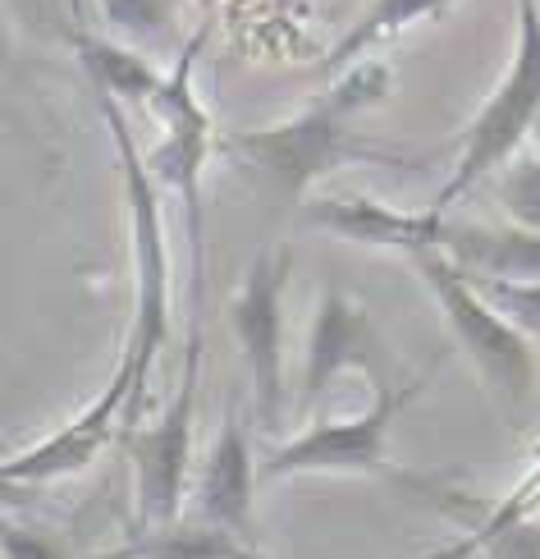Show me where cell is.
<instances>
[{
    "instance_id": "12",
    "label": "cell",
    "mask_w": 540,
    "mask_h": 559,
    "mask_svg": "<svg viewBox=\"0 0 540 559\" xmlns=\"http://www.w3.org/2000/svg\"><path fill=\"white\" fill-rule=\"evenodd\" d=\"M435 248L454 258L472 275H508V280H540V235L527 225H477L454 221L444 212Z\"/></svg>"
},
{
    "instance_id": "3",
    "label": "cell",
    "mask_w": 540,
    "mask_h": 559,
    "mask_svg": "<svg viewBox=\"0 0 540 559\" xmlns=\"http://www.w3.org/2000/svg\"><path fill=\"white\" fill-rule=\"evenodd\" d=\"M404 262L417 271L421 285H427L444 325L454 331V344L472 358L477 377L504 404V413L508 417L527 413L531 394H536V348H531L536 340L523 335L518 325L477 289V280L454 258H444L440 248H417Z\"/></svg>"
},
{
    "instance_id": "5",
    "label": "cell",
    "mask_w": 540,
    "mask_h": 559,
    "mask_svg": "<svg viewBox=\"0 0 540 559\" xmlns=\"http://www.w3.org/2000/svg\"><path fill=\"white\" fill-rule=\"evenodd\" d=\"M435 362L440 358H431L417 371H404L398 381L375 385L371 404L362 413L316 423L308 431H298L293 440H285V445H275L262 459V481H285V477H308V473H321V477H385L389 473L394 477L389 431L421 400V390L431 385Z\"/></svg>"
},
{
    "instance_id": "17",
    "label": "cell",
    "mask_w": 540,
    "mask_h": 559,
    "mask_svg": "<svg viewBox=\"0 0 540 559\" xmlns=\"http://www.w3.org/2000/svg\"><path fill=\"white\" fill-rule=\"evenodd\" d=\"M115 37L124 41H170L179 33V0H97Z\"/></svg>"
},
{
    "instance_id": "16",
    "label": "cell",
    "mask_w": 540,
    "mask_h": 559,
    "mask_svg": "<svg viewBox=\"0 0 540 559\" xmlns=\"http://www.w3.org/2000/svg\"><path fill=\"white\" fill-rule=\"evenodd\" d=\"M490 193H495V206L513 225H527L540 235V129L518 156L490 175Z\"/></svg>"
},
{
    "instance_id": "15",
    "label": "cell",
    "mask_w": 540,
    "mask_h": 559,
    "mask_svg": "<svg viewBox=\"0 0 540 559\" xmlns=\"http://www.w3.org/2000/svg\"><path fill=\"white\" fill-rule=\"evenodd\" d=\"M248 542L229 537V532L188 523V527H160V532H143L129 550L110 555V559H239Z\"/></svg>"
},
{
    "instance_id": "19",
    "label": "cell",
    "mask_w": 540,
    "mask_h": 559,
    "mask_svg": "<svg viewBox=\"0 0 540 559\" xmlns=\"http://www.w3.org/2000/svg\"><path fill=\"white\" fill-rule=\"evenodd\" d=\"M5 559H74V550L64 546V537H56L46 527L5 523Z\"/></svg>"
},
{
    "instance_id": "11",
    "label": "cell",
    "mask_w": 540,
    "mask_h": 559,
    "mask_svg": "<svg viewBox=\"0 0 540 559\" xmlns=\"http://www.w3.org/2000/svg\"><path fill=\"white\" fill-rule=\"evenodd\" d=\"M256 481L262 463L252 454V440L239 413H229L216 445H211L197 486H193V523L229 532L239 542H252V514H256Z\"/></svg>"
},
{
    "instance_id": "13",
    "label": "cell",
    "mask_w": 540,
    "mask_h": 559,
    "mask_svg": "<svg viewBox=\"0 0 540 559\" xmlns=\"http://www.w3.org/2000/svg\"><path fill=\"white\" fill-rule=\"evenodd\" d=\"M69 46L79 56L83 79L92 83V92H106V97L124 102V106H152L166 87L170 69H156L133 41L124 37H101L87 28H69Z\"/></svg>"
},
{
    "instance_id": "8",
    "label": "cell",
    "mask_w": 540,
    "mask_h": 559,
    "mask_svg": "<svg viewBox=\"0 0 540 559\" xmlns=\"http://www.w3.org/2000/svg\"><path fill=\"white\" fill-rule=\"evenodd\" d=\"M147 385H152V377L120 348L115 377L106 381V390L97 400H92L79 417H69L60 431H51L46 440H37V445L5 459V473H0L5 486H46V481H64V477L87 473L115 440L129 436L137 423H143Z\"/></svg>"
},
{
    "instance_id": "10",
    "label": "cell",
    "mask_w": 540,
    "mask_h": 559,
    "mask_svg": "<svg viewBox=\"0 0 540 559\" xmlns=\"http://www.w3.org/2000/svg\"><path fill=\"white\" fill-rule=\"evenodd\" d=\"M348 371H362L371 377V385H385L398 381V358L394 348L385 344L381 325L375 317L362 308L353 294L344 289H325L316 302V317H312V335H308V358H302V394H298V408L308 413L316 408L331 385Z\"/></svg>"
},
{
    "instance_id": "18",
    "label": "cell",
    "mask_w": 540,
    "mask_h": 559,
    "mask_svg": "<svg viewBox=\"0 0 540 559\" xmlns=\"http://www.w3.org/2000/svg\"><path fill=\"white\" fill-rule=\"evenodd\" d=\"M472 280L523 335L540 340V280H508V275H472Z\"/></svg>"
},
{
    "instance_id": "1",
    "label": "cell",
    "mask_w": 540,
    "mask_h": 559,
    "mask_svg": "<svg viewBox=\"0 0 540 559\" xmlns=\"http://www.w3.org/2000/svg\"><path fill=\"white\" fill-rule=\"evenodd\" d=\"M389 97V69L381 60H362L344 69L335 87L316 97L308 110L289 115L266 129H243L229 138V152L248 170L262 175L279 198H308L312 183L335 175L344 166H408L398 152L353 133L362 110L381 106Z\"/></svg>"
},
{
    "instance_id": "20",
    "label": "cell",
    "mask_w": 540,
    "mask_h": 559,
    "mask_svg": "<svg viewBox=\"0 0 540 559\" xmlns=\"http://www.w3.org/2000/svg\"><path fill=\"white\" fill-rule=\"evenodd\" d=\"M239 559H275V555H266V550H256V546H252V542H248V546H243V550H239Z\"/></svg>"
},
{
    "instance_id": "9",
    "label": "cell",
    "mask_w": 540,
    "mask_h": 559,
    "mask_svg": "<svg viewBox=\"0 0 540 559\" xmlns=\"http://www.w3.org/2000/svg\"><path fill=\"white\" fill-rule=\"evenodd\" d=\"M197 371H202V331L188 340L183 377L175 400L160 408L152 423H137L124 445L133 463V509L137 527L160 532L179 523V509L188 496V473H193V417H197Z\"/></svg>"
},
{
    "instance_id": "4",
    "label": "cell",
    "mask_w": 540,
    "mask_h": 559,
    "mask_svg": "<svg viewBox=\"0 0 540 559\" xmlns=\"http://www.w3.org/2000/svg\"><path fill=\"white\" fill-rule=\"evenodd\" d=\"M513 33L518 37H513V60L504 79L477 110V120L463 129L458 160L431 202L440 212H449L458 198H467L504 160L518 156L540 129V0H513Z\"/></svg>"
},
{
    "instance_id": "14",
    "label": "cell",
    "mask_w": 540,
    "mask_h": 559,
    "mask_svg": "<svg viewBox=\"0 0 540 559\" xmlns=\"http://www.w3.org/2000/svg\"><path fill=\"white\" fill-rule=\"evenodd\" d=\"M454 5H463V0H367L362 14L348 23L344 37L331 46V51H325L321 74L339 79L344 69H353V64L371 60L375 46L398 41L408 28H417V23H427V19L449 14Z\"/></svg>"
},
{
    "instance_id": "2",
    "label": "cell",
    "mask_w": 540,
    "mask_h": 559,
    "mask_svg": "<svg viewBox=\"0 0 540 559\" xmlns=\"http://www.w3.org/2000/svg\"><path fill=\"white\" fill-rule=\"evenodd\" d=\"M101 124L120 156L124 202H129V248H133V321L124 354L152 377L160 348L170 340V243H166V212H160V179L147 166V152L137 147V133L124 115V102L97 92Z\"/></svg>"
},
{
    "instance_id": "6",
    "label": "cell",
    "mask_w": 540,
    "mask_h": 559,
    "mask_svg": "<svg viewBox=\"0 0 540 559\" xmlns=\"http://www.w3.org/2000/svg\"><path fill=\"white\" fill-rule=\"evenodd\" d=\"M206 33H197L193 41L179 51L175 69L160 97L147 106L160 124V143L147 152V166L160 179V189H170L183 206L188 221V248H193V331H202V294H206V206H202V170L211 156V115L193 87L197 60H202Z\"/></svg>"
},
{
    "instance_id": "7",
    "label": "cell",
    "mask_w": 540,
    "mask_h": 559,
    "mask_svg": "<svg viewBox=\"0 0 540 559\" xmlns=\"http://www.w3.org/2000/svg\"><path fill=\"white\" fill-rule=\"evenodd\" d=\"M293 275L289 248H266L248 262L239 289L229 298V331L243 354L252 385V417L262 436L285 431L289 371H285V289Z\"/></svg>"
}]
</instances>
